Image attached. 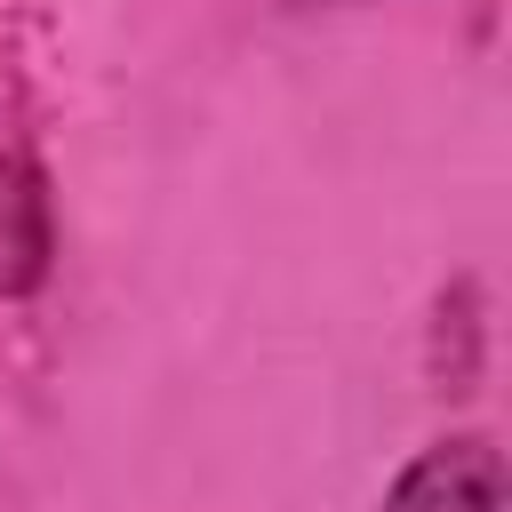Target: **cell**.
I'll list each match as a JSON object with an SVG mask.
<instances>
[{"mask_svg": "<svg viewBox=\"0 0 512 512\" xmlns=\"http://www.w3.org/2000/svg\"><path fill=\"white\" fill-rule=\"evenodd\" d=\"M384 512H512V480L488 432L432 440L384 496Z\"/></svg>", "mask_w": 512, "mask_h": 512, "instance_id": "obj_1", "label": "cell"}]
</instances>
